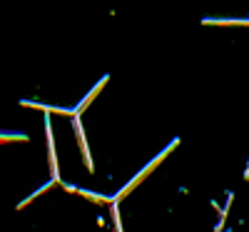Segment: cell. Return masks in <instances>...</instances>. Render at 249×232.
I'll list each match as a JSON object with an SVG mask.
<instances>
[{"mask_svg": "<svg viewBox=\"0 0 249 232\" xmlns=\"http://www.w3.org/2000/svg\"><path fill=\"white\" fill-rule=\"evenodd\" d=\"M177 142H179V140H175V142H172V145H170V147H164V150H162V153H160V155H157V157H155V160H152V162H150V165H144V167H142V170H140V173H137V175H135V180H130V182H127V185H124V187H122V190H120V195H117V197H115V200H112V202H117V200H120V197H124V195H130V190H132V187H135V185H140V182H142V180H144V177H147V175H150V173H152V170H155V167H157V165H160V162H162V160H164V157H167V155H170V153H172V150H175V147H177Z\"/></svg>", "mask_w": 249, "mask_h": 232, "instance_id": "1", "label": "cell"}, {"mask_svg": "<svg viewBox=\"0 0 249 232\" xmlns=\"http://www.w3.org/2000/svg\"><path fill=\"white\" fill-rule=\"evenodd\" d=\"M107 80H110V77L105 75V77H102V80L97 82V85H95V88H92V90H90V93L85 95V100H82V102L77 105V108H75V117H77V115H80L82 110H85V108H88V105H90V100H92V97H95V95H97V93H100L102 88H105V82H107Z\"/></svg>", "mask_w": 249, "mask_h": 232, "instance_id": "2", "label": "cell"}, {"mask_svg": "<svg viewBox=\"0 0 249 232\" xmlns=\"http://www.w3.org/2000/svg\"><path fill=\"white\" fill-rule=\"evenodd\" d=\"M204 23H212V25H249V20H210V18H204Z\"/></svg>", "mask_w": 249, "mask_h": 232, "instance_id": "3", "label": "cell"}, {"mask_svg": "<svg viewBox=\"0 0 249 232\" xmlns=\"http://www.w3.org/2000/svg\"><path fill=\"white\" fill-rule=\"evenodd\" d=\"M8 140H25V135H0V142H8Z\"/></svg>", "mask_w": 249, "mask_h": 232, "instance_id": "4", "label": "cell"}]
</instances>
